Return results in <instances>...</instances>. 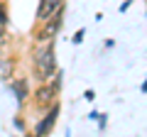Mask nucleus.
<instances>
[{"mask_svg": "<svg viewBox=\"0 0 147 137\" xmlns=\"http://www.w3.org/2000/svg\"><path fill=\"white\" fill-rule=\"evenodd\" d=\"M64 3H66V0H39V3H37V12H34L37 25L44 22V20H49L52 15H57L59 10H64Z\"/></svg>", "mask_w": 147, "mask_h": 137, "instance_id": "20e7f679", "label": "nucleus"}, {"mask_svg": "<svg viewBox=\"0 0 147 137\" xmlns=\"http://www.w3.org/2000/svg\"><path fill=\"white\" fill-rule=\"evenodd\" d=\"M15 68H17V61L7 54H0V81H7L10 83L12 76H15Z\"/></svg>", "mask_w": 147, "mask_h": 137, "instance_id": "423d86ee", "label": "nucleus"}, {"mask_svg": "<svg viewBox=\"0 0 147 137\" xmlns=\"http://www.w3.org/2000/svg\"><path fill=\"white\" fill-rule=\"evenodd\" d=\"M105 125H108L105 115H103V113H98V127H100V130H105Z\"/></svg>", "mask_w": 147, "mask_h": 137, "instance_id": "9d476101", "label": "nucleus"}, {"mask_svg": "<svg viewBox=\"0 0 147 137\" xmlns=\"http://www.w3.org/2000/svg\"><path fill=\"white\" fill-rule=\"evenodd\" d=\"M84 98H86V100H93V98H96V91H93V88H88V91L84 93Z\"/></svg>", "mask_w": 147, "mask_h": 137, "instance_id": "9b49d317", "label": "nucleus"}, {"mask_svg": "<svg viewBox=\"0 0 147 137\" xmlns=\"http://www.w3.org/2000/svg\"><path fill=\"white\" fill-rule=\"evenodd\" d=\"M59 115H61V103H54L49 110H44V115L39 118V122L34 127V137H49V132L54 130Z\"/></svg>", "mask_w": 147, "mask_h": 137, "instance_id": "7ed1b4c3", "label": "nucleus"}, {"mask_svg": "<svg viewBox=\"0 0 147 137\" xmlns=\"http://www.w3.org/2000/svg\"><path fill=\"white\" fill-rule=\"evenodd\" d=\"M12 125H15L17 127V130H20V132H25V118H20V115H17V118H12Z\"/></svg>", "mask_w": 147, "mask_h": 137, "instance_id": "6e6552de", "label": "nucleus"}, {"mask_svg": "<svg viewBox=\"0 0 147 137\" xmlns=\"http://www.w3.org/2000/svg\"><path fill=\"white\" fill-rule=\"evenodd\" d=\"M84 37H86V30L81 27V30H76V32H74V37H71V44H81V42H84Z\"/></svg>", "mask_w": 147, "mask_h": 137, "instance_id": "0eeeda50", "label": "nucleus"}, {"mask_svg": "<svg viewBox=\"0 0 147 137\" xmlns=\"http://www.w3.org/2000/svg\"><path fill=\"white\" fill-rule=\"evenodd\" d=\"M115 47V39H105V49H113Z\"/></svg>", "mask_w": 147, "mask_h": 137, "instance_id": "4468645a", "label": "nucleus"}, {"mask_svg": "<svg viewBox=\"0 0 147 137\" xmlns=\"http://www.w3.org/2000/svg\"><path fill=\"white\" fill-rule=\"evenodd\" d=\"M140 91H142V93H147V79L142 81V86H140Z\"/></svg>", "mask_w": 147, "mask_h": 137, "instance_id": "2eb2a0df", "label": "nucleus"}, {"mask_svg": "<svg viewBox=\"0 0 147 137\" xmlns=\"http://www.w3.org/2000/svg\"><path fill=\"white\" fill-rule=\"evenodd\" d=\"M10 88H12V93H15V100H17V105H25L27 103V98H30V86H27V79H15V81H10Z\"/></svg>", "mask_w": 147, "mask_h": 137, "instance_id": "39448f33", "label": "nucleus"}, {"mask_svg": "<svg viewBox=\"0 0 147 137\" xmlns=\"http://www.w3.org/2000/svg\"><path fill=\"white\" fill-rule=\"evenodd\" d=\"M0 3H3V0H0Z\"/></svg>", "mask_w": 147, "mask_h": 137, "instance_id": "f3484780", "label": "nucleus"}, {"mask_svg": "<svg viewBox=\"0 0 147 137\" xmlns=\"http://www.w3.org/2000/svg\"><path fill=\"white\" fill-rule=\"evenodd\" d=\"M64 137H71V130H66V132H64Z\"/></svg>", "mask_w": 147, "mask_h": 137, "instance_id": "dca6fc26", "label": "nucleus"}, {"mask_svg": "<svg viewBox=\"0 0 147 137\" xmlns=\"http://www.w3.org/2000/svg\"><path fill=\"white\" fill-rule=\"evenodd\" d=\"M130 5H132V0H125V3L120 5V12H127V7H130Z\"/></svg>", "mask_w": 147, "mask_h": 137, "instance_id": "f8f14e48", "label": "nucleus"}, {"mask_svg": "<svg viewBox=\"0 0 147 137\" xmlns=\"http://www.w3.org/2000/svg\"><path fill=\"white\" fill-rule=\"evenodd\" d=\"M57 74V52H54V42L34 44L32 49V76L37 83H47L52 76Z\"/></svg>", "mask_w": 147, "mask_h": 137, "instance_id": "f257e3e1", "label": "nucleus"}, {"mask_svg": "<svg viewBox=\"0 0 147 137\" xmlns=\"http://www.w3.org/2000/svg\"><path fill=\"white\" fill-rule=\"evenodd\" d=\"M5 42V25H0V44Z\"/></svg>", "mask_w": 147, "mask_h": 137, "instance_id": "ddd939ff", "label": "nucleus"}, {"mask_svg": "<svg viewBox=\"0 0 147 137\" xmlns=\"http://www.w3.org/2000/svg\"><path fill=\"white\" fill-rule=\"evenodd\" d=\"M61 27H64V10H59L57 15H52L49 20L39 22V27H37V32L32 34V39H34V44L54 42V39L59 37V32H61Z\"/></svg>", "mask_w": 147, "mask_h": 137, "instance_id": "f03ea898", "label": "nucleus"}, {"mask_svg": "<svg viewBox=\"0 0 147 137\" xmlns=\"http://www.w3.org/2000/svg\"><path fill=\"white\" fill-rule=\"evenodd\" d=\"M0 25H5L7 27V7L0 3Z\"/></svg>", "mask_w": 147, "mask_h": 137, "instance_id": "1a4fd4ad", "label": "nucleus"}]
</instances>
